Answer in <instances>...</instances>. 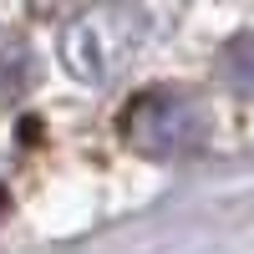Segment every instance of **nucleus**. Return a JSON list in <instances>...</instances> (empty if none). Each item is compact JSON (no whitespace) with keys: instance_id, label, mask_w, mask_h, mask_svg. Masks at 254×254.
Masks as SVG:
<instances>
[{"instance_id":"1","label":"nucleus","mask_w":254,"mask_h":254,"mask_svg":"<svg viewBox=\"0 0 254 254\" xmlns=\"http://www.w3.org/2000/svg\"><path fill=\"white\" fill-rule=\"evenodd\" d=\"M147 41V10L142 5H92L61 31V61L76 81L102 87L117 71L132 66V56Z\"/></svg>"},{"instance_id":"2","label":"nucleus","mask_w":254,"mask_h":254,"mask_svg":"<svg viewBox=\"0 0 254 254\" xmlns=\"http://www.w3.org/2000/svg\"><path fill=\"white\" fill-rule=\"evenodd\" d=\"M203 137H208V112L198 107V97H188L178 87L142 92L132 107H127V142H132L142 158L173 163V158L198 153Z\"/></svg>"},{"instance_id":"3","label":"nucleus","mask_w":254,"mask_h":254,"mask_svg":"<svg viewBox=\"0 0 254 254\" xmlns=\"http://www.w3.org/2000/svg\"><path fill=\"white\" fill-rule=\"evenodd\" d=\"M219 76H224L234 92L254 97V36H234V41L219 51Z\"/></svg>"},{"instance_id":"4","label":"nucleus","mask_w":254,"mask_h":254,"mask_svg":"<svg viewBox=\"0 0 254 254\" xmlns=\"http://www.w3.org/2000/svg\"><path fill=\"white\" fill-rule=\"evenodd\" d=\"M31 56L20 51V46H0V102L15 97V92H26L31 87Z\"/></svg>"},{"instance_id":"5","label":"nucleus","mask_w":254,"mask_h":254,"mask_svg":"<svg viewBox=\"0 0 254 254\" xmlns=\"http://www.w3.org/2000/svg\"><path fill=\"white\" fill-rule=\"evenodd\" d=\"M0 219H5V188H0Z\"/></svg>"}]
</instances>
